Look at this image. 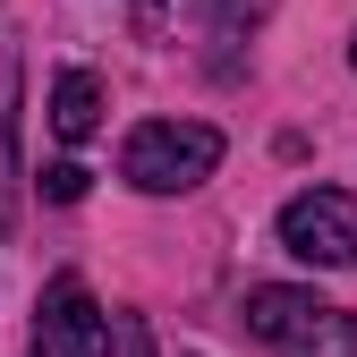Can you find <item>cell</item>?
Masks as SVG:
<instances>
[{
  "mask_svg": "<svg viewBox=\"0 0 357 357\" xmlns=\"http://www.w3.org/2000/svg\"><path fill=\"white\" fill-rule=\"evenodd\" d=\"M213 9H221V17H264L273 0H213Z\"/></svg>",
  "mask_w": 357,
  "mask_h": 357,
  "instance_id": "cell-8",
  "label": "cell"
},
{
  "mask_svg": "<svg viewBox=\"0 0 357 357\" xmlns=\"http://www.w3.org/2000/svg\"><path fill=\"white\" fill-rule=\"evenodd\" d=\"M247 332L273 357H357V315L315 289H289V281L247 289Z\"/></svg>",
  "mask_w": 357,
  "mask_h": 357,
  "instance_id": "cell-1",
  "label": "cell"
},
{
  "mask_svg": "<svg viewBox=\"0 0 357 357\" xmlns=\"http://www.w3.org/2000/svg\"><path fill=\"white\" fill-rule=\"evenodd\" d=\"M17 60H0V230H17Z\"/></svg>",
  "mask_w": 357,
  "mask_h": 357,
  "instance_id": "cell-6",
  "label": "cell"
},
{
  "mask_svg": "<svg viewBox=\"0 0 357 357\" xmlns=\"http://www.w3.org/2000/svg\"><path fill=\"white\" fill-rule=\"evenodd\" d=\"M221 128H204V119H145L137 137L119 145V178L137 196H188V188H204V178L221 170Z\"/></svg>",
  "mask_w": 357,
  "mask_h": 357,
  "instance_id": "cell-2",
  "label": "cell"
},
{
  "mask_svg": "<svg viewBox=\"0 0 357 357\" xmlns=\"http://www.w3.org/2000/svg\"><path fill=\"white\" fill-rule=\"evenodd\" d=\"M43 196H52V204H77L85 196V170L77 162H52V170H43Z\"/></svg>",
  "mask_w": 357,
  "mask_h": 357,
  "instance_id": "cell-7",
  "label": "cell"
},
{
  "mask_svg": "<svg viewBox=\"0 0 357 357\" xmlns=\"http://www.w3.org/2000/svg\"><path fill=\"white\" fill-rule=\"evenodd\" d=\"M34 357H111V315L77 273H60L34 298Z\"/></svg>",
  "mask_w": 357,
  "mask_h": 357,
  "instance_id": "cell-4",
  "label": "cell"
},
{
  "mask_svg": "<svg viewBox=\"0 0 357 357\" xmlns=\"http://www.w3.org/2000/svg\"><path fill=\"white\" fill-rule=\"evenodd\" d=\"M281 247L298 264H324V273H349L357 264V196L340 188H306L281 204Z\"/></svg>",
  "mask_w": 357,
  "mask_h": 357,
  "instance_id": "cell-3",
  "label": "cell"
},
{
  "mask_svg": "<svg viewBox=\"0 0 357 357\" xmlns=\"http://www.w3.org/2000/svg\"><path fill=\"white\" fill-rule=\"evenodd\" d=\"M52 128H60L68 145H85V137H94V128H102V77L68 68V77L52 85Z\"/></svg>",
  "mask_w": 357,
  "mask_h": 357,
  "instance_id": "cell-5",
  "label": "cell"
},
{
  "mask_svg": "<svg viewBox=\"0 0 357 357\" xmlns=\"http://www.w3.org/2000/svg\"><path fill=\"white\" fill-rule=\"evenodd\" d=\"M349 68H357V43H349Z\"/></svg>",
  "mask_w": 357,
  "mask_h": 357,
  "instance_id": "cell-9",
  "label": "cell"
}]
</instances>
